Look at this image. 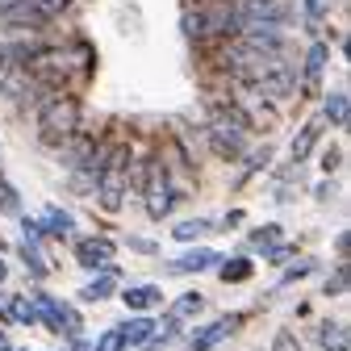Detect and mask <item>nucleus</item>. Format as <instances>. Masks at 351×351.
Segmentation results:
<instances>
[{
	"label": "nucleus",
	"instance_id": "obj_34",
	"mask_svg": "<svg viewBox=\"0 0 351 351\" xmlns=\"http://www.w3.org/2000/svg\"><path fill=\"white\" fill-rule=\"evenodd\" d=\"M13 67H17V63H13V51H9V47H0V75H9Z\"/></svg>",
	"mask_w": 351,
	"mask_h": 351
},
{
	"label": "nucleus",
	"instance_id": "obj_38",
	"mask_svg": "<svg viewBox=\"0 0 351 351\" xmlns=\"http://www.w3.org/2000/svg\"><path fill=\"white\" fill-rule=\"evenodd\" d=\"M5 280H9V263H5V259H0V285H5Z\"/></svg>",
	"mask_w": 351,
	"mask_h": 351
},
{
	"label": "nucleus",
	"instance_id": "obj_22",
	"mask_svg": "<svg viewBox=\"0 0 351 351\" xmlns=\"http://www.w3.org/2000/svg\"><path fill=\"white\" fill-rule=\"evenodd\" d=\"M217 272H222V280H226V285H239V280H251V272H255V268H251V259H243V255H239V259H217Z\"/></svg>",
	"mask_w": 351,
	"mask_h": 351
},
{
	"label": "nucleus",
	"instance_id": "obj_8",
	"mask_svg": "<svg viewBox=\"0 0 351 351\" xmlns=\"http://www.w3.org/2000/svg\"><path fill=\"white\" fill-rule=\"evenodd\" d=\"M330 63V47L326 42H314L310 51H305V63H301V97H318L322 93V71Z\"/></svg>",
	"mask_w": 351,
	"mask_h": 351
},
{
	"label": "nucleus",
	"instance_id": "obj_24",
	"mask_svg": "<svg viewBox=\"0 0 351 351\" xmlns=\"http://www.w3.org/2000/svg\"><path fill=\"white\" fill-rule=\"evenodd\" d=\"M21 209V197H17V189L9 184V180H0V213H17Z\"/></svg>",
	"mask_w": 351,
	"mask_h": 351
},
{
	"label": "nucleus",
	"instance_id": "obj_26",
	"mask_svg": "<svg viewBox=\"0 0 351 351\" xmlns=\"http://www.w3.org/2000/svg\"><path fill=\"white\" fill-rule=\"evenodd\" d=\"M322 293H326V297H343V293H347V268H343V263H339V272L322 285Z\"/></svg>",
	"mask_w": 351,
	"mask_h": 351
},
{
	"label": "nucleus",
	"instance_id": "obj_23",
	"mask_svg": "<svg viewBox=\"0 0 351 351\" xmlns=\"http://www.w3.org/2000/svg\"><path fill=\"white\" fill-rule=\"evenodd\" d=\"M21 259H25V268H29L38 280L51 272V268H47V259H42V251H38V243H21Z\"/></svg>",
	"mask_w": 351,
	"mask_h": 351
},
{
	"label": "nucleus",
	"instance_id": "obj_9",
	"mask_svg": "<svg viewBox=\"0 0 351 351\" xmlns=\"http://www.w3.org/2000/svg\"><path fill=\"white\" fill-rule=\"evenodd\" d=\"M239 326H243V314H226V318H217V322H209V326H201V330L193 335L189 351H217V347H222Z\"/></svg>",
	"mask_w": 351,
	"mask_h": 351
},
{
	"label": "nucleus",
	"instance_id": "obj_12",
	"mask_svg": "<svg viewBox=\"0 0 351 351\" xmlns=\"http://www.w3.org/2000/svg\"><path fill=\"white\" fill-rule=\"evenodd\" d=\"M121 301H125V310H155V305H163V289L159 285H130L121 289Z\"/></svg>",
	"mask_w": 351,
	"mask_h": 351
},
{
	"label": "nucleus",
	"instance_id": "obj_32",
	"mask_svg": "<svg viewBox=\"0 0 351 351\" xmlns=\"http://www.w3.org/2000/svg\"><path fill=\"white\" fill-rule=\"evenodd\" d=\"M272 351H301V343H297L293 330H280V335L272 339Z\"/></svg>",
	"mask_w": 351,
	"mask_h": 351
},
{
	"label": "nucleus",
	"instance_id": "obj_20",
	"mask_svg": "<svg viewBox=\"0 0 351 351\" xmlns=\"http://www.w3.org/2000/svg\"><path fill=\"white\" fill-rule=\"evenodd\" d=\"M121 330V339H125V347H143L159 326H155V318H130V322H121L117 326Z\"/></svg>",
	"mask_w": 351,
	"mask_h": 351
},
{
	"label": "nucleus",
	"instance_id": "obj_14",
	"mask_svg": "<svg viewBox=\"0 0 351 351\" xmlns=\"http://www.w3.org/2000/svg\"><path fill=\"white\" fill-rule=\"evenodd\" d=\"M38 222H42V234H47V239H71L75 234V217L67 209H59V205H51Z\"/></svg>",
	"mask_w": 351,
	"mask_h": 351
},
{
	"label": "nucleus",
	"instance_id": "obj_7",
	"mask_svg": "<svg viewBox=\"0 0 351 351\" xmlns=\"http://www.w3.org/2000/svg\"><path fill=\"white\" fill-rule=\"evenodd\" d=\"M0 21L17 34H42V29H51L55 17L38 0H0Z\"/></svg>",
	"mask_w": 351,
	"mask_h": 351
},
{
	"label": "nucleus",
	"instance_id": "obj_4",
	"mask_svg": "<svg viewBox=\"0 0 351 351\" xmlns=\"http://www.w3.org/2000/svg\"><path fill=\"white\" fill-rule=\"evenodd\" d=\"M143 205H147V217L151 222H163V217L176 209V201H180V193H176V184H171V167L159 159V155H151L147 159V171H143Z\"/></svg>",
	"mask_w": 351,
	"mask_h": 351
},
{
	"label": "nucleus",
	"instance_id": "obj_39",
	"mask_svg": "<svg viewBox=\"0 0 351 351\" xmlns=\"http://www.w3.org/2000/svg\"><path fill=\"white\" fill-rule=\"evenodd\" d=\"M184 5H189V0H184Z\"/></svg>",
	"mask_w": 351,
	"mask_h": 351
},
{
	"label": "nucleus",
	"instance_id": "obj_16",
	"mask_svg": "<svg viewBox=\"0 0 351 351\" xmlns=\"http://www.w3.org/2000/svg\"><path fill=\"white\" fill-rule=\"evenodd\" d=\"M113 293H117V268H101L93 280L80 289V297H84V301H109Z\"/></svg>",
	"mask_w": 351,
	"mask_h": 351
},
{
	"label": "nucleus",
	"instance_id": "obj_21",
	"mask_svg": "<svg viewBox=\"0 0 351 351\" xmlns=\"http://www.w3.org/2000/svg\"><path fill=\"white\" fill-rule=\"evenodd\" d=\"M217 226L209 222V217H189V222H180V226H171V234L180 239V243H193V239H205V234H213Z\"/></svg>",
	"mask_w": 351,
	"mask_h": 351
},
{
	"label": "nucleus",
	"instance_id": "obj_28",
	"mask_svg": "<svg viewBox=\"0 0 351 351\" xmlns=\"http://www.w3.org/2000/svg\"><path fill=\"white\" fill-rule=\"evenodd\" d=\"M310 272H314V259H301V263H293V268L280 276V285H297L301 276H310Z\"/></svg>",
	"mask_w": 351,
	"mask_h": 351
},
{
	"label": "nucleus",
	"instance_id": "obj_18",
	"mask_svg": "<svg viewBox=\"0 0 351 351\" xmlns=\"http://www.w3.org/2000/svg\"><path fill=\"white\" fill-rule=\"evenodd\" d=\"M318 343H322V351H351L347 322H322L318 326Z\"/></svg>",
	"mask_w": 351,
	"mask_h": 351
},
{
	"label": "nucleus",
	"instance_id": "obj_1",
	"mask_svg": "<svg viewBox=\"0 0 351 351\" xmlns=\"http://www.w3.org/2000/svg\"><path fill=\"white\" fill-rule=\"evenodd\" d=\"M180 29L189 42L205 47V42H222V38H239V17L230 9V0H189L180 13Z\"/></svg>",
	"mask_w": 351,
	"mask_h": 351
},
{
	"label": "nucleus",
	"instance_id": "obj_11",
	"mask_svg": "<svg viewBox=\"0 0 351 351\" xmlns=\"http://www.w3.org/2000/svg\"><path fill=\"white\" fill-rule=\"evenodd\" d=\"M322 130H326V121H322V117H310V121L297 130V138H293V147H289L293 163H305V159L314 155V147L322 143Z\"/></svg>",
	"mask_w": 351,
	"mask_h": 351
},
{
	"label": "nucleus",
	"instance_id": "obj_13",
	"mask_svg": "<svg viewBox=\"0 0 351 351\" xmlns=\"http://www.w3.org/2000/svg\"><path fill=\"white\" fill-rule=\"evenodd\" d=\"M217 251H209V247H197V251H184L180 259H171L167 263V272H205V268H217Z\"/></svg>",
	"mask_w": 351,
	"mask_h": 351
},
{
	"label": "nucleus",
	"instance_id": "obj_35",
	"mask_svg": "<svg viewBox=\"0 0 351 351\" xmlns=\"http://www.w3.org/2000/svg\"><path fill=\"white\" fill-rule=\"evenodd\" d=\"M130 247L143 251V255H155V243H151V239H130Z\"/></svg>",
	"mask_w": 351,
	"mask_h": 351
},
{
	"label": "nucleus",
	"instance_id": "obj_17",
	"mask_svg": "<svg viewBox=\"0 0 351 351\" xmlns=\"http://www.w3.org/2000/svg\"><path fill=\"white\" fill-rule=\"evenodd\" d=\"M201 310H205V297H201V293H184V297H176V301L167 305V322H171V326H180V322L197 318Z\"/></svg>",
	"mask_w": 351,
	"mask_h": 351
},
{
	"label": "nucleus",
	"instance_id": "obj_6",
	"mask_svg": "<svg viewBox=\"0 0 351 351\" xmlns=\"http://www.w3.org/2000/svg\"><path fill=\"white\" fill-rule=\"evenodd\" d=\"M205 138H209V147H213V155H222V159H243V151H247V130L239 125V121H230L226 113H213V121L205 125Z\"/></svg>",
	"mask_w": 351,
	"mask_h": 351
},
{
	"label": "nucleus",
	"instance_id": "obj_15",
	"mask_svg": "<svg viewBox=\"0 0 351 351\" xmlns=\"http://www.w3.org/2000/svg\"><path fill=\"white\" fill-rule=\"evenodd\" d=\"M0 318H5L9 326H34V301H29L25 293L5 297V305H0Z\"/></svg>",
	"mask_w": 351,
	"mask_h": 351
},
{
	"label": "nucleus",
	"instance_id": "obj_30",
	"mask_svg": "<svg viewBox=\"0 0 351 351\" xmlns=\"http://www.w3.org/2000/svg\"><path fill=\"white\" fill-rule=\"evenodd\" d=\"M21 239H25V243H42V239H47V234H42V222H38V217H21Z\"/></svg>",
	"mask_w": 351,
	"mask_h": 351
},
{
	"label": "nucleus",
	"instance_id": "obj_29",
	"mask_svg": "<svg viewBox=\"0 0 351 351\" xmlns=\"http://www.w3.org/2000/svg\"><path fill=\"white\" fill-rule=\"evenodd\" d=\"M318 21H322V0H305V29L318 34Z\"/></svg>",
	"mask_w": 351,
	"mask_h": 351
},
{
	"label": "nucleus",
	"instance_id": "obj_33",
	"mask_svg": "<svg viewBox=\"0 0 351 351\" xmlns=\"http://www.w3.org/2000/svg\"><path fill=\"white\" fill-rule=\"evenodd\" d=\"M339 163H343V151H339V147H330V151L322 155V171L330 176V171H339Z\"/></svg>",
	"mask_w": 351,
	"mask_h": 351
},
{
	"label": "nucleus",
	"instance_id": "obj_31",
	"mask_svg": "<svg viewBox=\"0 0 351 351\" xmlns=\"http://www.w3.org/2000/svg\"><path fill=\"white\" fill-rule=\"evenodd\" d=\"M297 255V247H289V243H272L268 247V263H289Z\"/></svg>",
	"mask_w": 351,
	"mask_h": 351
},
{
	"label": "nucleus",
	"instance_id": "obj_3",
	"mask_svg": "<svg viewBox=\"0 0 351 351\" xmlns=\"http://www.w3.org/2000/svg\"><path fill=\"white\" fill-rule=\"evenodd\" d=\"M125 171H130V147H109L101 155V171H97V201L105 213H117L121 201H125Z\"/></svg>",
	"mask_w": 351,
	"mask_h": 351
},
{
	"label": "nucleus",
	"instance_id": "obj_27",
	"mask_svg": "<svg viewBox=\"0 0 351 351\" xmlns=\"http://www.w3.org/2000/svg\"><path fill=\"white\" fill-rule=\"evenodd\" d=\"M272 243H280V226H263V230L251 234V247H263V251H268Z\"/></svg>",
	"mask_w": 351,
	"mask_h": 351
},
{
	"label": "nucleus",
	"instance_id": "obj_25",
	"mask_svg": "<svg viewBox=\"0 0 351 351\" xmlns=\"http://www.w3.org/2000/svg\"><path fill=\"white\" fill-rule=\"evenodd\" d=\"M93 351H125V339H121V330L113 326V330H105L97 343H93Z\"/></svg>",
	"mask_w": 351,
	"mask_h": 351
},
{
	"label": "nucleus",
	"instance_id": "obj_2",
	"mask_svg": "<svg viewBox=\"0 0 351 351\" xmlns=\"http://www.w3.org/2000/svg\"><path fill=\"white\" fill-rule=\"evenodd\" d=\"M80 130V101L71 93H51L38 105V138L42 147H63Z\"/></svg>",
	"mask_w": 351,
	"mask_h": 351
},
{
	"label": "nucleus",
	"instance_id": "obj_37",
	"mask_svg": "<svg viewBox=\"0 0 351 351\" xmlns=\"http://www.w3.org/2000/svg\"><path fill=\"white\" fill-rule=\"evenodd\" d=\"M67 351H93V343H88V339H80V335H75V339H71V347H67Z\"/></svg>",
	"mask_w": 351,
	"mask_h": 351
},
{
	"label": "nucleus",
	"instance_id": "obj_19",
	"mask_svg": "<svg viewBox=\"0 0 351 351\" xmlns=\"http://www.w3.org/2000/svg\"><path fill=\"white\" fill-rule=\"evenodd\" d=\"M347 117H351L347 93H343V88H335V93H326V101H322V121H330V125H347Z\"/></svg>",
	"mask_w": 351,
	"mask_h": 351
},
{
	"label": "nucleus",
	"instance_id": "obj_36",
	"mask_svg": "<svg viewBox=\"0 0 351 351\" xmlns=\"http://www.w3.org/2000/svg\"><path fill=\"white\" fill-rule=\"evenodd\" d=\"M239 222H243V209H234V213H226V222H222V226H217V230H234Z\"/></svg>",
	"mask_w": 351,
	"mask_h": 351
},
{
	"label": "nucleus",
	"instance_id": "obj_10",
	"mask_svg": "<svg viewBox=\"0 0 351 351\" xmlns=\"http://www.w3.org/2000/svg\"><path fill=\"white\" fill-rule=\"evenodd\" d=\"M109 259H113V243L109 239H80L75 243V263L88 272H101L109 268Z\"/></svg>",
	"mask_w": 351,
	"mask_h": 351
},
{
	"label": "nucleus",
	"instance_id": "obj_5",
	"mask_svg": "<svg viewBox=\"0 0 351 351\" xmlns=\"http://www.w3.org/2000/svg\"><path fill=\"white\" fill-rule=\"evenodd\" d=\"M230 9L239 17V25H276L285 29L293 21V9L285 5V0H230Z\"/></svg>",
	"mask_w": 351,
	"mask_h": 351
}]
</instances>
